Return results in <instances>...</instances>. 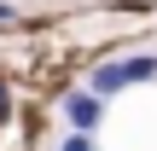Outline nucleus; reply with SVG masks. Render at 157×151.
<instances>
[{
    "label": "nucleus",
    "instance_id": "nucleus-2",
    "mask_svg": "<svg viewBox=\"0 0 157 151\" xmlns=\"http://www.w3.org/2000/svg\"><path fill=\"white\" fill-rule=\"evenodd\" d=\"M99 116H105V93H70V99H64V122H70L76 134H93Z\"/></svg>",
    "mask_w": 157,
    "mask_h": 151
},
{
    "label": "nucleus",
    "instance_id": "nucleus-1",
    "mask_svg": "<svg viewBox=\"0 0 157 151\" xmlns=\"http://www.w3.org/2000/svg\"><path fill=\"white\" fill-rule=\"evenodd\" d=\"M157 76V58L151 52H134V58H122V64H99L93 70V93H122V87H140V81H151Z\"/></svg>",
    "mask_w": 157,
    "mask_h": 151
},
{
    "label": "nucleus",
    "instance_id": "nucleus-3",
    "mask_svg": "<svg viewBox=\"0 0 157 151\" xmlns=\"http://www.w3.org/2000/svg\"><path fill=\"white\" fill-rule=\"evenodd\" d=\"M58 151H93V134H76V128H70V134H64V145Z\"/></svg>",
    "mask_w": 157,
    "mask_h": 151
},
{
    "label": "nucleus",
    "instance_id": "nucleus-4",
    "mask_svg": "<svg viewBox=\"0 0 157 151\" xmlns=\"http://www.w3.org/2000/svg\"><path fill=\"white\" fill-rule=\"evenodd\" d=\"M12 17H17V12H12V6H6V0H0V23H12Z\"/></svg>",
    "mask_w": 157,
    "mask_h": 151
},
{
    "label": "nucleus",
    "instance_id": "nucleus-5",
    "mask_svg": "<svg viewBox=\"0 0 157 151\" xmlns=\"http://www.w3.org/2000/svg\"><path fill=\"white\" fill-rule=\"evenodd\" d=\"M0 116H6V87H0Z\"/></svg>",
    "mask_w": 157,
    "mask_h": 151
}]
</instances>
